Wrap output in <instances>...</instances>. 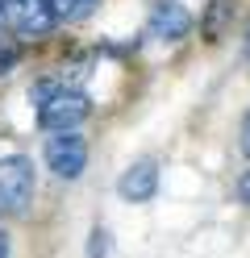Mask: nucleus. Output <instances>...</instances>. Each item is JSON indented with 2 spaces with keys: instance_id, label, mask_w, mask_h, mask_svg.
I'll use <instances>...</instances> for the list:
<instances>
[{
  "instance_id": "obj_1",
  "label": "nucleus",
  "mask_w": 250,
  "mask_h": 258,
  "mask_svg": "<svg viewBox=\"0 0 250 258\" xmlns=\"http://www.w3.org/2000/svg\"><path fill=\"white\" fill-rule=\"evenodd\" d=\"M33 100H38V125L50 129V134L75 129L92 112L88 96H83L79 88H67V84H42L38 92H33Z\"/></svg>"
},
{
  "instance_id": "obj_2",
  "label": "nucleus",
  "mask_w": 250,
  "mask_h": 258,
  "mask_svg": "<svg viewBox=\"0 0 250 258\" xmlns=\"http://www.w3.org/2000/svg\"><path fill=\"white\" fill-rule=\"evenodd\" d=\"M33 200V163L21 154L0 158V217H21Z\"/></svg>"
},
{
  "instance_id": "obj_3",
  "label": "nucleus",
  "mask_w": 250,
  "mask_h": 258,
  "mask_svg": "<svg viewBox=\"0 0 250 258\" xmlns=\"http://www.w3.org/2000/svg\"><path fill=\"white\" fill-rule=\"evenodd\" d=\"M46 167L55 171L59 179H79L83 167H88V142H83L75 129H59V134L46 142Z\"/></svg>"
},
{
  "instance_id": "obj_4",
  "label": "nucleus",
  "mask_w": 250,
  "mask_h": 258,
  "mask_svg": "<svg viewBox=\"0 0 250 258\" xmlns=\"http://www.w3.org/2000/svg\"><path fill=\"white\" fill-rule=\"evenodd\" d=\"M5 5V21L21 38H46L55 29V9L50 0H0Z\"/></svg>"
},
{
  "instance_id": "obj_5",
  "label": "nucleus",
  "mask_w": 250,
  "mask_h": 258,
  "mask_svg": "<svg viewBox=\"0 0 250 258\" xmlns=\"http://www.w3.org/2000/svg\"><path fill=\"white\" fill-rule=\"evenodd\" d=\"M117 191H121V200H129V204L155 200V191H159V167L150 163V158L133 163V167L121 175V179H117Z\"/></svg>"
},
{
  "instance_id": "obj_6",
  "label": "nucleus",
  "mask_w": 250,
  "mask_h": 258,
  "mask_svg": "<svg viewBox=\"0 0 250 258\" xmlns=\"http://www.w3.org/2000/svg\"><path fill=\"white\" fill-rule=\"evenodd\" d=\"M188 29H192V13L183 9V5H175V0H167V5H159L155 13H150L146 34L159 38V42H179Z\"/></svg>"
},
{
  "instance_id": "obj_7",
  "label": "nucleus",
  "mask_w": 250,
  "mask_h": 258,
  "mask_svg": "<svg viewBox=\"0 0 250 258\" xmlns=\"http://www.w3.org/2000/svg\"><path fill=\"white\" fill-rule=\"evenodd\" d=\"M100 0H50V9H55V21H83L92 17Z\"/></svg>"
},
{
  "instance_id": "obj_8",
  "label": "nucleus",
  "mask_w": 250,
  "mask_h": 258,
  "mask_svg": "<svg viewBox=\"0 0 250 258\" xmlns=\"http://www.w3.org/2000/svg\"><path fill=\"white\" fill-rule=\"evenodd\" d=\"M238 196H242V200L250 204V171H246V175H242V179H238Z\"/></svg>"
},
{
  "instance_id": "obj_9",
  "label": "nucleus",
  "mask_w": 250,
  "mask_h": 258,
  "mask_svg": "<svg viewBox=\"0 0 250 258\" xmlns=\"http://www.w3.org/2000/svg\"><path fill=\"white\" fill-rule=\"evenodd\" d=\"M242 150L250 154V112H246V121H242Z\"/></svg>"
},
{
  "instance_id": "obj_10",
  "label": "nucleus",
  "mask_w": 250,
  "mask_h": 258,
  "mask_svg": "<svg viewBox=\"0 0 250 258\" xmlns=\"http://www.w3.org/2000/svg\"><path fill=\"white\" fill-rule=\"evenodd\" d=\"M0 258H9V237L0 233Z\"/></svg>"
}]
</instances>
